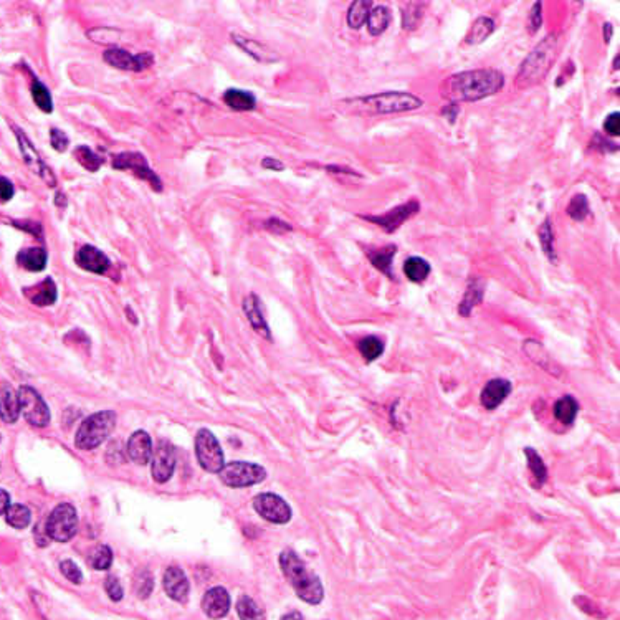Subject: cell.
I'll return each instance as SVG.
<instances>
[{
	"mask_svg": "<svg viewBox=\"0 0 620 620\" xmlns=\"http://www.w3.org/2000/svg\"><path fill=\"white\" fill-rule=\"evenodd\" d=\"M423 5L422 2H409L406 3L402 10V27L406 30H415L419 27L420 20L423 18Z\"/></svg>",
	"mask_w": 620,
	"mask_h": 620,
	"instance_id": "74e56055",
	"label": "cell"
},
{
	"mask_svg": "<svg viewBox=\"0 0 620 620\" xmlns=\"http://www.w3.org/2000/svg\"><path fill=\"white\" fill-rule=\"evenodd\" d=\"M553 412H554V417L558 419L559 422L564 423V425H571V423L575 420V417H578L579 404L573 397V395H564V397L556 401Z\"/></svg>",
	"mask_w": 620,
	"mask_h": 620,
	"instance_id": "f1b7e54d",
	"label": "cell"
},
{
	"mask_svg": "<svg viewBox=\"0 0 620 620\" xmlns=\"http://www.w3.org/2000/svg\"><path fill=\"white\" fill-rule=\"evenodd\" d=\"M9 506H10V496L5 490L0 488V516L5 514V511L9 510Z\"/></svg>",
	"mask_w": 620,
	"mask_h": 620,
	"instance_id": "6f0895ef",
	"label": "cell"
},
{
	"mask_svg": "<svg viewBox=\"0 0 620 620\" xmlns=\"http://www.w3.org/2000/svg\"><path fill=\"white\" fill-rule=\"evenodd\" d=\"M419 210H420V203L417 201H410V202L402 203V206H399V207H394V209L386 212V214L361 215V217L364 220H367V222H372V223H375L377 227H381V229L386 230L387 234H394V232L397 230L399 227L406 222V220H409L414 217V215H417Z\"/></svg>",
	"mask_w": 620,
	"mask_h": 620,
	"instance_id": "4fadbf2b",
	"label": "cell"
},
{
	"mask_svg": "<svg viewBox=\"0 0 620 620\" xmlns=\"http://www.w3.org/2000/svg\"><path fill=\"white\" fill-rule=\"evenodd\" d=\"M60 571H62V574L65 575L70 582L79 584L83 581L82 571H79V567L77 566V564H75L73 561H70V559L62 561V564H60Z\"/></svg>",
	"mask_w": 620,
	"mask_h": 620,
	"instance_id": "7dc6e473",
	"label": "cell"
},
{
	"mask_svg": "<svg viewBox=\"0 0 620 620\" xmlns=\"http://www.w3.org/2000/svg\"><path fill=\"white\" fill-rule=\"evenodd\" d=\"M103 60H105L108 65L126 71H144L154 63L153 53H149V51H142V53L139 55H131L129 51L116 47L108 48L105 55H103Z\"/></svg>",
	"mask_w": 620,
	"mask_h": 620,
	"instance_id": "5bb4252c",
	"label": "cell"
},
{
	"mask_svg": "<svg viewBox=\"0 0 620 620\" xmlns=\"http://www.w3.org/2000/svg\"><path fill=\"white\" fill-rule=\"evenodd\" d=\"M15 194V187L7 177L0 175V202H9Z\"/></svg>",
	"mask_w": 620,
	"mask_h": 620,
	"instance_id": "f5cc1de1",
	"label": "cell"
},
{
	"mask_svg": "<svg viewBox=\"0 0 620 620\" xmlns=\"http://www.w3.org/2000/svg\"><path fill=\"white\" fill-rule=\"evenodd\" d=\"M619 58H620L619 55L614 58V70H619Z\"/></svg>",
	"mask_w": 620,
	"mask_h": 620,
	"instance_id": "be15d7a7",
	"label": "cell"
},
{
	"mask_svg": "<svg viewBox=\"0 0 620 620\" xmlns=\"http://www.w3.org/2000/svg\"><path fill=\"white\" fill-rule=\"evenodd\" d=\"M20 415V404L17 392L10 386L0 387V419L5 423H15Z\"/></svg>",
	"mask_w": 620,
	"mask_h": 620,
	"instance_id": "cb8c5ba5",
	"label": "cell"
},
{
	"mask_svg": "<svg viewBox=\"0 0 620 620\" xmlns=\"http://www.w3.org/2000/svg\"><path fill=\"white\" fill-rule=\"evenodd\" d=\"M395 253H397V247L387 245L384 248H374V250L367 251V257H369L371 263L377 268L379 271H382V273L387 275L389 278H394V273H392V262H394Z\"/></svg>",
	"mask_w": 620,
	"mask_h": 620,
	"instance_id": "484cf974",
	"label": "cell"
},
{
	"mask_svg": "<svg viewBox=\"0 0 620 620\" xmlns=\"http://www.w3.org/2000/svg\"><path fill=\"white\" fill-rule=\"evenodd\" d=\"M230 37H232V42H234L238 48H242L247 55H250L255 62L270 65V63H275L280 60L278 55L275 53V50H271L270 47H266L265 43L258 42V40L243 37V35H238V34H232Z\"/></svg>",
	"mask_w": 620,
	"mask_h": 620,
	"instance_id": "ac0fdd59",
	"label": "cell"
},
{
	"mask_svg": "<svg viewBox=\"0 0 620 620\" xmlns=\"http://www.w3.org/2000/svg\"><path fill=\"white\" fill-rule=\"evenodd\" d=\"M525 455L528 458V467H530L531 473L538 480V485H543L547 478V468L544 465L543 458L533 449H525Z\"/></svg>",
	"mask_w": 620,
	"mask_h": 620,
	"instance_id": "ee69618b",
	"label": "cell"
},
{
	"mask_svg": "<svg viewBox=\"0 0 620 620\" xmlns=\"http://www.w3.org/2000/svg\"><path fill=\"white\" fill-rule=\"evenodd\" d=\"M154 589V579L149 571H141L134 579V591L141 599H147Z\"/></svg>",
	"mask_w": 620,
	"mask_h": 620,
	"instance_id": "f6af8a7d",
	"label": "cell"
},
{
	"mask_svg": "<svg viewBox=\"0 0 620 620\" xmlns=\"http://www.w3.org/2000/svg\"><path fill=\"white\" fill-rule=\"evenodd\" d=\"M0 438H2V437H0Z\"/></svg>",
	"mask_w": 620,
	"mask_h": 620,
	"instance_id": "e7e4bbea",
	"label": "cell"
},
{
	"mask_svg": "<svg viewBox=\"0 0 620 620\" xmlns=\"http://www.w3.org/2000/svg\"><path fill=\"white\" fill-rule=\"evenodd\" d=\"M543 3L541 2H534L533 3V9L530 12V30L531 34H536L543 25Z\"/></svg>",
	"mask_w": 620,
	"mask_h": 620,
	"instance_id": "681fc988",
	"label": "cell"
},
{
	"mask_svg": "<svg viewBox=\"0 0 620 620\" xmlns=\"http://www.w3.org/2000/svg\"><path fill=\"white\" fill-rule=\"evenodd\" d=\"M243 311H245L247 319L250 321L251 327L265 339H271L270 327H268L265 316H263L262 305H260V298L257 295L251 293L243 299Z\"/></svg>",
	"mask_w": 620,
	"mask_h": 620,
	"instance_id": "603a6c76",
	"label": "cell"
},
{
	"mask_svg": "<svg viewBox=\"0 0 620 620\" xmlns=\"http://www.w3.org/2000/svg\"><path fill=\"white\" fill-rule=\"evenodd\" d=\"M50 142H51V147H53L55 151H58V153H65V151L68 149V144H70V139H68V136L63 133L62 129L51 127Z\"/></svg>",
	"mask_w": 620,
	"mask_h": 620,
	"instance_id": "c3c4849f",
	"label": "cell"
},
{
	"mask_svg": "<svg viewBox=\"0 0 620 620\" xmlns=\"http://www.w3.org/2000/svg\"><path fill=\"white\" fill-rule=\"evenodd\" d=\"M126 314H129L131 321H133V323H134V325H136V323H138V319H136V316L133 314V311H131V308H129V306H127V308H126Z\"/></svg>",
	"mask_w": 620,
	"mask_h": 620,
	"instance_id": "6125c7cd",
	"label": "cell"
},
{
	"mask_svg": "<svg viewBox=\"0 0 620 620\" xmlns=\"http://www.w3.org/2000/svg\"><path fill=\"white\" fill-rule=\"evenodd\" d=\"M282 620H305V619H303V615L299 614V612L295 610V612H290V614L283 615Z\"/></svg>",
	"mask_w": 620,
	"mask_h": 620,
	"instance_id": "91938a15",
	"label": "cell"
},
{
	"mask_svg": "<svg viewBox=\"0 0 620 620\" xmlns=\"http://www.w3.org/2000/svg\"><path fill=\"white\" fill-rule=\"evenodd\" d=\"M5 521L12 528H15V530H25L32 521V513L25 505L15 503V505H10L9 510L5 511Z\"/></svg>",
	"mask_w": 620,
	"mask_h": 620,
	"instance_id": "e575fe53",
	"label": "cell"
},
{
	"mask_svg": "<svg viewBox=\"0 0 620 620\" xmlns=\"http://www.w3.org/2000/svg\"><path fill=\"white\" fill-rule=\"evenodd\" d=\"M511 389H513L511 382L506 381V379H493L483 387L480 401H482L486 410H495L506 401L508 395L511 394Z\"/></svg>",
	"mask_w": 620,
	"mask_h": 620,
	"instance_id": "44dd1931",
	"label": "cell"
},
{
	"mask_svg": "<svg viewBox=\"0 0 620 620\" xmlns=\"http://www.w3.org/2000/svg\"><path fill=\"white\" fill-rule=\"evenodd\" d=\"M153 468H151V473H153L154 482L158 483H166L169 482L172 473L175 470V451L174 447L167 442H159L156 447V451H153Z\"/></svg>",
	"mask_w": 620,
	"mask_h": 620,
	"instance_id": "9a60e30c",
	"label": "cell"
},
{
	"mask_svg": "<svg viewBox=\"0 0 620 620\" xmlns=\"http://www.w3.org/2000/svg\"><path fill=\"white\" fill-rule=\"evenodd\" d=\"M356 101L371 106L375 113L381 114L406 113V111L419 110L423 105L419 96L407 93V91H382V93L377 95L361 96Z\"/></svg>",
	"mask_w": 620,
	"mask_h": 620,
	"instance_id": "5b68a950",
	"label": "cell"
},
{
	"mask_svg": "<svg viewBox=\"0 0 620 620\" xmlns=\"http://www.w3.org/2000/svg\"><path fill=\"white\" fill-rule=\"evenodd\" d=\"M14 131H15V136H17L20 153H22L23 161H25L27 166H29L40 179H43V181H45L50 187L57 186V177H55V174L51 172L50 167L47 166V162L43 161L42 156L38 154V151L35 149V146L32 144L30 139L27 138L25 133H23V131L17 126H14Z\"/></svg>",
	"mask_w": 620,
	"mask_h": 620,
	"instance_id": "7c38bea8",
	"label": "cell"
},
{
	"mask_svg": "<svg viewBox=\"0 0 620 620\" xmlns=\"http://www.w3.org/2000/svg\"><path fill=\"white\" fill-rule=\"evenodd\" d=\"M390 20H392V15H390V10L387 9V7H384V5L374 7V9L371 10L369 18H367V22H366L367 30H369V34L374 35V37H379V35H382L384 32L389 29Z\"/></svg>",
	"mask_w": 620,
	"mask_h": 620,
	"instance_id": "4dcf8cb0",
	"label": "cell"
},
{
	"mask_svg": "<svg viewBox=\"0 0 620 620\" xmlns=\"http://www.w3.org/2000/svg\"><path fill=\"white\" fill-rule=\"evenodd\" d=\"M48 262V253L45 248H23L17 253V263L29 271L45 270Z\"/></svg>",
	"mask_w": 620,
	"mask_h": 620,
	"instance_id": "d4e9b609",
	"label": "cell"
},
{
	"mask_svg": "<svg viewBox=\"0 0 620 620\" xmlns=\"http://www.w3.org/2000/svg\"><path fill=\"white\" fill-rule=\"evenodd\" d=\"M32 98L43 113H51L53 111V99H51L50 90L43 85L40 79L35 78L32 83Z\"/></svg>",
	"mask_w": 620,
	"mask_h": 620,
	"instance_id": "f35d334b",
	"label": "cell"
},
{
	"mask_svg": "<svg viewBox=\"0 0 620 620\" xmlns=\"http://www.w3.org/2000/svg\"><path fill=\"white\" fill-rule=\"evenodd\" d=\"M255 511L273 525H285L291 519V508L282 496L275 493H262L253 499Z\"/></svg>",
	"mask_w": 620,
	"mask_h": 620,
	"instance_id": "8fae6325",
	"label": "cell"
},
{
	"mask_svg": "<svg viewBox=\"0 0 620 620\" xmlns=\"http://www.w3.org/2000/svg\"><path fill=\"white\" fill-rule=\"evenodd\" d=\"M195 455L197 462L209 473H219L225 465L223 451L217 437L210 430L201 429L195 435Z\"/></svg>",
	"mask_w": 620,
	"mask_h": 620,
	"instance_id": "ba28073f",
	"label": "cell"
},
{
	"mask_svg": "<svg viewBox=\"0 0 620 620\" xmlns=\"http://www.w3.org/2000/svg\"><path fill=\"white\" fill-rule=\"evenodd\" d=\"M202 609L210 619H222L230 610V595L223 587H212L202 599Z\"/></svg>",
	"mask_w": 620,
	"mask_h": 620,
	"instance_id": "ffe728a7",
	"label": "cell"
},
{
	"mask_svg": "<svg viewBox=\"0 0 620 620\" xmlns=\"http://www.w3.org/2000/svg\"><path fill=\"white\" fill-rule=\"evenodd\" d=\"M358 349L367 362H372L382 356L384 343L377 338V336H366V338H362L361 341L358 343Z\"/></svg>",
	"mask_w": 620,
	"mask_h": 620,
	"instance_id": "8d00e7d4",
	"label": "cell"
},
{
	"mask_svg": "<svg viewBox=\"0 0 620 620\" xmlns=\"http://www.w3.org/2000/svg\"><path fill=\"white\" fill-rule=\"evenodd\" d=\"M14 225H17V227H20V229H23L27 232H32V234L37 235V237H42V225L37 222H15Z\"/></svg>",
	"mask_w": 620,
	"mask_h": 620,
	"instance_id": "11a10c76",
	"label": "cell"
},
{
	"mask_svg": "<svg viewBox=\"0 0 620 620\" xmlns=\"http://www.w3.org/2000/svg\"><path fill=\"white\" fill-rule=\"evenodd\" d=\"M116 427V414L113 410L96 412L83 420L75 435V445L79 450H93L101 445L113 434Z\"/></svg>",
	"mask_w": 620,
	"mask_h": 620,
	"instance_id": "3957f363",
	"label": "cell"
},
{
	"mask_svg": "<svg viewBox=\"0 0 620 620\" xmlns=\"http://www.w3.org/2000/svg\"><path fill=\"white\" fill-rule=\"evenodd\" d=\"M77 531L78 514L75 506L70 505V503H60L47 519V536L50 539H53V541L66 543L77 534Z\"/></svg>",
	"mask_w": 620,
	"mask_h": 620,
	"instance_id": "8992f818",
	"label": "cell"
},
{
	"mask_svg": "<svg viewBox=\"0 0 620 620\" xmlns=\"http://www.w3.org/2000/svg\"><path fill=\"white\" fill-rule=\"evenodd\" d=\"M23 295L27 296V299H30V303L37 306H51L58 298V290L55 285L53 278H45L43 282L37 283V285L30 288H23Z\"/></svg>",
	"mask_w": 620,
	"mask_h": 620,
	"instance_id": "7402d4cb",
	"label": "cell"
},
{
	"mask_svg": "<svg viewBox=\"0 0 620 620\" xmlns=\"http://www.w3.org/2000/svg\"><path fill=\"white\" fill-rule=\"evenodd\" d=\"M483 298V282L480 278H470L468 280V286L463 296L462 303H460V314L468 316L471 313L475 306L482 301Z\"/></svg>",
	"mask_w": 620,
	"mask_h": 620,
	"instance_id": "f546056e",
	"label": "cell"
},
{
	"mask_svg": "<svg viewBox=\"0 0 620 620\" xmlns=\"http://www.w3.org/2000/svg\"><path fill=\"white\" fill-rule=\"evenodd\" d=\"M556 57H558V37L549 35L543 42H539L534 47V50L528 55L525 62L521 63L518 78L526 79L530 83L538 82L539 78H543L547 73Z\"/></svg>",
	"mask_w": 620,
	"mask_h": 620,
	"instance_id": "277c9868",
	"label": "cell"
},
{
	"mask_svg": "<svg viewBox=\"0 0 620 620\" xmlns=\"http://www.w3.org/2000/svg\"><path fill=\"white\" fill-rule=\"evenodd\" d=\"M495 32V22L490 17H480L468 30L465 42L468 45H480Z\"/></svg>",
	"mask_w": 620,
	"mask_h": 620,
	"instance_id": "d6a6232c",
	"label": "cell"
},
{
	"mask_svg": "<svg viewBox=\"0 0 620 620\" xmlns=\"http://www.w3.org/2000/svg\"><path fill=\"white\" fill-rule=\"evenodd\" d=\"M219 477L223 485L230 488H245L262 483L266 478V470L257 463L230 462L219 471Z\"/></svg>",
	"mask_w": 620,
	"mask_h": 620,
	"instance_id": "52a82bcc",
	"label": "cell"
},
{
	"mask_svg": "<svg viewBox=\"0 0 620 620\" xmlns=\"http://www.w3.org/2000/svg\"><path fill=\"white\" fill-rule=\"evenodd\" d=\"M126 455L136 465H147L153 458V440L149 434L144 430L134 432L126 443Z\"/></svg>",
	"mask_w": 620,
	"mask_h": 620,
	"instance_id": "e0dca14e",
	"label": "cell"
},
{
	"mask_svg": "<svg viewBox=\"0 0 620 620\" xmlns=\"http://www.w3.org/2000/svg\"><path fill=\"white\" fill-rule=\"evenodd\" d=\"M374 9V2L369 0H354L347 10V25L353 30H359L369 18L371 10Z\"/></svg>",
	"mask_w": 620,
	"mask_h": 620,
	"instance_id": "83f0119b",
	"label": "cell"
},
{
	"mask_svg": "<svg viewBox=\"0 0 620 620\" xmlns=\"http://www.w3.org/2000/svg\"><path fill=\"white\" fill-rule=\"evenodd\" d=\"M75 263L83 270L95 275H105L111 266V260L99 248L93 245H83L75 253Z\"/></svg>",
	"mask_w": 620,
	"mask_h": 620,
	"instance_id": "2e32d148",
	"label": "cell"
},
{
	"mask_svg": "<svg viewBox=\"0 0 620 620\" xmlns=\"http://www.w3.org/2000/svg\"><path fill=\"white\" fill-rule=\"evenodd\" d=\"M86 37L91 40V42L99 43V45H116L123 37L121 30L113 29V27H96V29H91L86 32Z\"/></svg>",
	"mask_w": 620,
	"mask_h": 620,
	"instance_id": "d590c367",
	"label": "cell"
},
{
	"mask_svg": "<svg viewBox=\"0 0 620 620\" xmlns=\"http://www.w3.org/2000/svg\"><path fill=\"white\" fill-rule=\"evenodd\" d=\"M90 564L91 567L96 571H106L110 569L111 564H113V551L106 544H99L91 549L90 553Z\"/></svg>",
	"mask_w": 620,
	"mask_h": 620,
	"instance_id": "ab89813d",
	"label": "cell"
},
{
	"mask_svg": "<svg viewBox=\"0 0 620 620\" xmlns=\"http://www.w3.org/2000/svg\"><path fill=\"white\" fill-rule=\"evenodd\" d=\"M55 203H57L58 207H62V209H65V207H66V197H65V194H62V192H58V194H57V201H55Z\"/></svg>",
	"mask_w": 620,
	"mask_h": 620,
	"instance_id": "94428289",
	"label": "cell"
},
{
	"mask_svg": "<svg viewBox=\"0 0 620 620\" xmlns=\"http://www.w3.org/2000/svg\"><path fill=\"white\" fill-rule=\"evenodd\" d=\"M280 567L301 601L311 604V606H316L323 601L325 589H323L321 581L318 575L308 571L305 562L293 549H285L280 554Z\"/></svg>",
	"mask_w": 620,
	"mask_h": 620,
	"instance_id": "7a4b0ae2",
	"label": "cell"
},
{
	"mask_svg": "<svg viewBox=\"0 0 620 620\" xmlns=\"http://www.w3.org/2000/svg\"><path fill=\"white\" fill-rule=\"evenodd\" d=\"M73 154H75V159H77V161L90 172H96L103 164V159L99 158V156L96 154L93 149H90L88 146L75 147Z\"/></svg>",
	"mask_w": 620,
	"mask_h": 620,
	"instance_id": "b9f144b4",
	"label": "cell"
},
{
	"mask_svg": "<svg viewBox=\"0 0 620 620\" xmlns=\"http://www.w3.org/2000/svg\"><path fill=\"white\" fill-rule=\"evenodd\" d=\"M113 167L119 171H131L136 177L142 179V181L149 182V186L153 187L156 192L162 190V182L159 179V175L151 169L149 164H147L146 158L139 153H121L113 158Z\"/></svg>",
	"mask_w": 620,
	"mask_h": 620,
	"instance_id": "30bf717a",
	"label": "cell"
},
{
	"mask_svg": "<svg viewBox=\"0 0 620 620\" xmlns=\"http://www.w3.org/2000/svg\"><path fill=\"white\" fill-rule=\"evenodd\" d=\"M458 111H460L458 105H455V103H450V105H447L442 110V116H443V118L449 119L450 123H455V119H457V116H458Z\"/></svg>",
	"mask_w": 620,
	"mask_h": 620,
	"instance_id": "9f6ffc18",
	"label": "cell"
},
{
	"mask_svg": "<svg viewBox=\"0 0 620 620\" xmlns=\"http://www.w3.org/2000/svg\"><path fill=\"white\" fill-rule=\"evenodd\" d=\"M589 212H591L589 201H587V197L584 194H575L574 197L571 199L569 206H567V215L573 220H575V222L586 220Z\"/></svg>",
	"mask_w": 620,
	"mask_h": 620,
	"instance_id": "7bdbcfd3",
	"label": "cell"
},
{
	"mask_svg": "<svg viewBox=\"0 0 620 620\" xmlns=\"http://www.w3.org/2000/svg\"><path fill=\"white\" fill-rule=\"evenodd\" d=\"M402 270L407 280H410V282L414 283H422L423 280H427V277L430 275L432 266L427 260L420 257H410L404 262Z\"/></svg>",
	"mask_w": 620,
	"mask_h": 620,
	"instance_id": "1f68e13d",
	"label": "cell"
},
{
	"mask_svg": "<svg viewBox=\"0 0 620 620\" xmlns=\"http://www.w3.org/2000/svg\"><path fill=\"white\" fill-rule=\"evenodd\" d=\"M539 243H541V248L549 262L558 263V253H556V247H554V234H553V225H551V219L547 217L543 222V225L539 227Z\"/></svg>",
	"mask_w": 620,
	"mask_h": 620,
	"instance_id": "836d02e7",
	"label": "cell"
},
{
	"mask_svg": "<svg viewBox=\"0 0 620 620\" xmlns=\"http://www.w3.org/2000/svg\"><path fill=\"white\" fill-rule=\"evenodd\" d=\"M223 103L235 111H251L257 106V98L250 91L230 88L223 93Z\"/></svg>",
	"mask_w": 620,
	"mask_h": 620,
	"instance_id": "4316f807",
	"label": "cell"
},
{
	"mask_svg": "<svg viewBox=\"0 0 620 620\" xmlns=\"http://www.w3.org/2000/svg\"><path fill=\"white\" fill-rule=\"evenodd\" d=\"M105 591H106V594L110 595V599L111 601H114V602H119L123 599V595H124V591H123V586H121V582H119V579L116 578V575H113V574H110L106 578V581H105Z\"/></svg>",
	"mask_w": 620,
	"mask_h": 620,
	"instance_id": "bcb514c9",
	"label": "cell"
},
{
	"mask_svg": "<svg viewBox=\"0 0 620 620\" xmlns=\"http://www.w3.org/2000/svg\"><path fill=\"white\" fill-rule=\"evenodd\" d=\"M612 37V25L610 23H604V42L609 43Z\"/></svg>",
	"mask_w": 620,
	"mask_h": 620,
	"instance_id": "680465c9",
	"label": "cell"
},
{
	"mask_svg": "<svg viewBox=\"0 0 620 620\" xmlns=\"http://www.w3.org/2000/svg\"><path fill=\"white\" fill-rule=\"evenodd\" d=\"M604 131L610 136L620 134V114L617 113V111L607 116L606 121H604Z\"/></svg>",
	"mask_w": 620,
	"mask_h": 620,
	"instance_id": "f907efd6",
	"label": "cell"
},
{
	"mask_svg": "<svg viewBox=\"0 0 620 620\" xmlns=\"http://www.w3.org/2000/svg\"><path fill=\"white\" fill-rule=\"evenodd\" d=\"M20 412L27 422L34 427H47L50 423V409L34 387L22 386L17 392Z\"/></svg>",
	"mask_w": 620,
	"mask_h": 620,
	"instance_id": "9c48e42d",
	"label": "cell"
},
{
	"mask_svg": "<svg viewBox=\"0 0 620 620\" xmlns=\"http://www.w3.org/2000/svg\"><path fill=\"white\" fill-rule=\"evenodd\" d=\"M262 167H263V169H266V171H277V172L285 171V164H283L282 161H278V159H275V158H263Z\"/></svg>",
	"mask_w": 620,
	"mask_h": 620,
	"instance_id": "db71d44e",
	"label": "cell"
},
{
	"mask_svg": "<svg viewBox=\"0 0 620 620\" xmlns=\"http://www.w3.org/2000/svg\"><path fill=\"white\" fill-rule=\"evenodd\" d=\"M505 86V77L496 70H470L447 79L443 96L458 105L460 101H478L498 93Z\"/></svg>",
	"mask_w": 620,
	"mask_h": 620,
	"instance_id": "6da1fadb",
	"label": "cell"
},
{
	"mask_svg": "<svg viewBox=\"0 0 620 620\" xmlns=\"http://www.w3.org/2000/svg\"><path fill=\"white\" fill-rule=\"evenodd\" d=\"M164 591L172 601L186 602L189 597V579L181 567L172 566L164 574Z\"/></svg>",
	"mask_w": 620,
	"mask_h": 620,
	"instance_id": "d6986e66",
	"label": "cell"
},
{
	"mask_svg": "<svg viewBox=\"0 0 620 620\" xmlns=\"http://www.w3.org/2000/svg\"><path fill=\"white\" fill-rule=\"evenodd\" d=\"M237 614L240 620H265V614L258 604L248 595H242L237 602Z\"/></svg>",
	"mask_w": 620,
	"mask_h": 620,
	"instance_id": "60d3db41",
	"label": "cell"
},
{
	"mask_svg": "<svg viewBox=\"0 0 620 620\" xmlns=\"http://www.w3.org/2000/svg\"><path fill=\"white\" fill-rule=\"evenodd\" d=\"M263 225H265L266 230L273 232V234H278V235L286 234V232L293 230V229H291L290 223L283 222V220H280V219H268L266 222L263 223Z\"/></svg>",
	"mask_w": 620,
	"mask_h": 620,
	"instance_id": "816d5d0a",
	"label": "cell"
}]
</instances>
